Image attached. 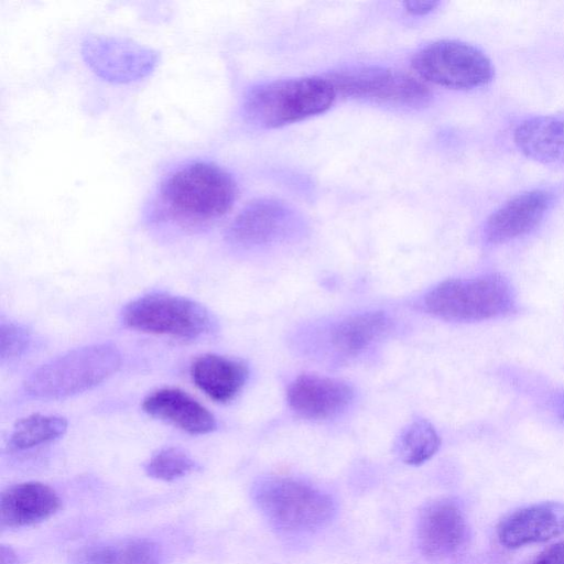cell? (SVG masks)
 Listing matches in <instances>:
<instances>
[{"label":"cell","instance_id":"277c9868","mask_svg":"<svg viewBox=\"0 0 564 564\" xmlns=\"http://www.w3.org/2000/svg\"><path fill=\"white\" fill-rule=\"evenodd\" d=\"M431 314L451 322H478L513 311L514 292L498 273L449 279L433 288L424 299Z\"/></svg>","mask_w":564,"mask_h":564},{"label":"cell","instance_id":"ac0fdd59","mask_svg":"<svg viewBox=\"0 0 564 564\" xmlns=\"http://www.w3.org/2000/svg\"><path fill=\"white\" fill-rule=\"evenodd\" d=\"M513 142L527 158L540 163L564 162V113L542 115L519 122Z\"/></svg>","mask_w":564,"mask_h":564},{"label":"cell","instance_id":"7a4b0ae2","mask_svg":"<svg viewBox=\"0 0 564 564\" xmlns=\"http://www.w3.org/2000/svg\"><path fill=\"white\" fill-rule=\"evenodd\" d=\"M121 354L109 343L72 349L57 356L25 379L28 395L41 400H61L88 391L120 368Z\"/></svg>","mask_w":564,"mask_h":564},{"label":"cell","instance_id":"30bf717a","mask_svg":"<svg viewBox=\"0 0 564 564\" xmlns=\"http://www.w3.org/2000/svg\"><path fill=\"white\" fill-rule=\"evenodd\" d=\"M294 214L283 203L261 198L249 203L235 217L227 231V239L239 247L251 248L269 245L284 238L292 229Z\"/></svg>","mask_w":564,"mask_h":564},{"label":"cell","instance_id":"2e32d148","mask_svg":"<svg viewBox=\"0 0 564 564\" xmlns=\"http://www.w3.org/2000/svg\"><path fill=\"white\" fill-rule=\"evenodd\" d=\"M142 409L149 415L188 434H207L216 429L215 416L189 394L176 388H163L148 394Z\"/></svg>","mask_w":564,"mask_h":564},{"label":"cell","instance_id":"d4e9b609","mask_svg":"<svg viewBox=\"0 0 564 564\" xmlns=\"http://www.w3.org/2000/svg\"><path fill=\"white\" fill-rule=\"evenodd\" d=\"M530 564H564V542L547 547Z\"/></svg>","mask_w":564,"mask_h":564},{"label":"cell","instance_id":"83f0119b","mask_svg":"<svg viewBox=\"0 0 564 564\" xmlns=\"http://www.w3.org/2000/svg\"><path fill=\"white\" fill-rule=\"evenodd\" d=\"M555 408L558 416L564 422V392H561L555 399Z\"/></svg>","mask_w":564,"mask_h":564},{"label":"cell","instance_id":"ffe728a7","mask_svg":"<svg viewBox=\"0 0 564 564\" xmlns=\"http://www.w3.org/2000/svg\"><path fill=\"white\" fill-rule=\"evenodd\" d=\"M389 327L382 312H365L337 323L329 333L333 349L343 356H356L369 348Z\"/></svg>","mask_w":564,"mask_h":564},{"label":"cell","instance_id":"3957f363","mask_svg":"<svg viewBox=\"0 0 564 564\" xmlns=\"http://www.w3.org/2000/svg\"><path fill=\"white\" fill-rule=\"evenodd\" d=\"M336 91L325 77L281 79L252 87L245 96L246 119L261 128H279L328 110Z\"/></svg>","mask_w":564,"mask_h":564},{"label":"cell","instance_id":"8fae6325","mask_svg":"<svg viewBox=\"0 0 564 564\" xmlns=\"http://www.w3.org/2000/svg\"><path fill=\"white\" fill-rule=\"evenodd\" d=\"M554 197L545 189L518 194L503 203L486 220L484 237L487 242H508L532 231L553 206Z\"/></svg>","mask_w":564,"mask_h":564},{"label":"cell","instance_id":"484cf974","mask_svg":"<svg viewBox=\"0 0 564 564\" xmlns=\"http://www.w3.org/2000/svg\"><path fill=\"white\" fill-rule=\"evenodd\" d=\"M438 1L432 0H416L406 1L403 3L404 9L412 15H424L432 12L438 6Z\"/></svg>","mask_w":564,"mask_h":564},{"label":"cell","instance_id":"6da1fadb","mask_svg":"<svg viewBox=\"0 0 564 564\" xmlns=\"http://www.w3.org/2000/svg\"><path fill=\"white\" fill-rule=\"evenodd\" d=\"M237 197L232 176L208 161H191L171 171L160 183L153 218L183 229H197L223 218Z\"/></svg>","mask_w":564,"mask_h":564},{"label":"cell","instance_id":"ba28073f","mask_svg":"<svg viewBox=\"0 0 564 564\" xmlns=\"http://www.w3.org/2000/svg\"><path fill=\"white\" fill-rule=\"evenodd\" d=\"M337 95L371 102L417 107L427 102V87L405 72L381 66H356L326 76Z\"/></svg>","mask_w":564,"mask_h":564},{"label":"cell","instance_id":"44dd1931","mask_svg":"<svg viewBox=\"0 0 564 564\" xmlns=\"http://www.w3.org/2000/svg\"><path fill=\"white\" fill-rule=\"evenodd\" d=\"M66 430L67 421L63 416L31 414L15 422L10 435V446L18 451L34 448L58 440Z\"/></svg>","mask_w":564,"mask_h":564},{"label":"cell","instance_id":"cb8c5ba5","mask_svg":"<svg viewBox=\"0 0 564 564\" xmlns=\"http://www.w3.org/2000/svg\"><path fill=\"white\" fill-rule=\"evenodd\" d=\"M0 333L1 362L15 360L28 349L30 335L22 326L2 322Z\"/></svg>","mask_w":564,"mask_h":564},{"label":"cell","instance_id":"e0dca14e","mask_svg":"<svg viewBox=\"0 0 564 564\" xmlns=\"http://www.w3.org/2000/svg\"><path fill=\"white\" fill-rule=\"evenodd\" d=\"M247 366L237 359L205 354L191 365L194 384L212 400L227 403L235 399L248 379Z\"/></svg>","mask_w":564,"mask_h":564},{"label":"cell","instance_id":"7402d4cb","mask_svg":"<svg viewBox=\"0 0 564 564\" xmlns=\"http://www.w3.org/2000/svg\"><path fill=\"white\" fill-rule=\"evenodd\" d=\"M440 445L441 438L434 426L425 420H419L403 432L399 453L406 464L421 465L437 452Z\"/></svg>","mask_w":564,"mask_h":564},{"label":"cell","instance_id":"9a60e30c","mask_svg":"<svg viewBox=\"0 0 564 564\" xmlns=\"http://www.w3.org/2000/svg\"><path fill=\"white\" fill-rule=\"evenodd\" d=\"M61 507L57 494L47 485L26 481L7 488L0 498V521L4 528H22L51 518Z\"/></svg>","mask_w":564,"mask_h":564},{"label":"cell","instance_id":"5b68a950","mask_svg":"<svg viewBox=\"0 0 564 564\" xmlns=\"http://www.w3.org/2000/svg\"><path fill=\"white\" fill-rule=\"evenodd\" d=\"M253 498L262 513L289 531H312L326 525L335 514L333 499L302 481L272 477L260 481Z\"/></svg>","mask_w":564,"mask_h":564},{"label":"cell","instance_id":"9c48e42d","mask_svg":"<svg viewBox=\"0 0 564 564\" xmlns=\"http://www.w3.org/2000/svg\"><path fill=\"white\" fill-rule=\"evenodd\" d=\"M83 55L97 75L115 83L142 78L156 64V54L150 48L113 37L87 40L83 44Z\"/></svg>","mask_w":564,"mask_h":564},{"label":"cell","instance_id":"5bb4252c","mask_svg":"<svg viewBox=\"0 0 564 564\" xmlns=\"http://www.w3.org/2000/svg\"><path fill=\"white\" fill-rule=\"evenodd\" d=\"M288 402L303 417L323 420L344 410L354 392L346 382L318 375H302L288 388Z\"/></svg>","mask_w":564,"mask_h":564},{"label":"cell","instance_id":"4316f807","mask_svg":"<svg viewBox=\"0 0 564 564\" xmlns=\"http://www.w3.org/2000/svg\"><path fill=\"white\" fill-rule=\"evenodd\" d=\"M19 558L15 552L6 545L1 546V564H18Z\"/></svg>","mask_w":564,"mask_h":564},{"label":"cell","instance_id":"4fadbf2b","mask_svg":"<svg viewBox=\"0 0 564 564\" xmlns=\"http://www.w3.org/2000/svg\"><path fill=\"white\" fill-rule=\"evenodd\" d=\"M564 532V505L543 502L514 511L497 529L500 543L508 549L549 541Z\"/></svg>","mask_w":564,"mask_h":564},{"label":"cell","instance_id":"7c38bea8","mask_svg":"<svg viewBox=\"0 0 564 564\" xmlns=\"http://www.w3.org/2000/svg\"><path fill=\"white\" fill-rule=\"evenodd\" d=\"M467 525L456 503L441 499L429 503L420 513L417 542L429 558L443 560L454 555L465 543Z\"/></svg>","mask_w":564,"mask_h":564},{"label":"cell","instance_id":"8992f818","mask_svg":"<svg viewBox=\"0 0 564 564\" xmlns=\"http://www.w3.org/2000/svg\"><path fill=\"white\" fill-rule=\"evenodd\" d=\"M121 319L131 329L186 340L206 336L214 325L205 306L165 292H152L132 300L123 307Z\"/></svg>","mask_w":564,"mask_h":564},{"label":"cell","instance_id":"603a6c76","mask_svg":"<svg viewBox=\"0 0 564 564\" xmlns=\"http://www.w3.org/2000/svg\"><path fill=\"white\" fill-rule=\"evenodd\" d=\"M194 467V460L184 451L177 447H166L150 458L145 465V471L153 478L171 481L185 476Z\"/></svg>","mask_w":564,"mask_h":564},{"label":"cell","instance_id":"52a82bcc","mask_svg":"<svg viewBox=\"0 0 564 564\" xmlns=\"http://www.w3.org/2000/svg\"><path fill=\"white\" fill-rule=\"evenodd\" d=\"M412 67L435 85L469 90L486 86L495 75L490 58L478 47L457 40H440L419 50Z\"/></svg>","mask_w":564,"mask_h":564},{"label":"cell","instance_id":"d6986e66","mask_svg":"<svg viewBox=\"0 0 564 564\" xmlns=\"http://www.w3.org/2000/svg\"><path fill=\"white\" fill-rule=\"evenodd\" d=\"M161 547L148 539H123L84 546L72 556L73 564H162Z\"/></svg>","mask_w":564,"mask_h":564}]
</instances>
